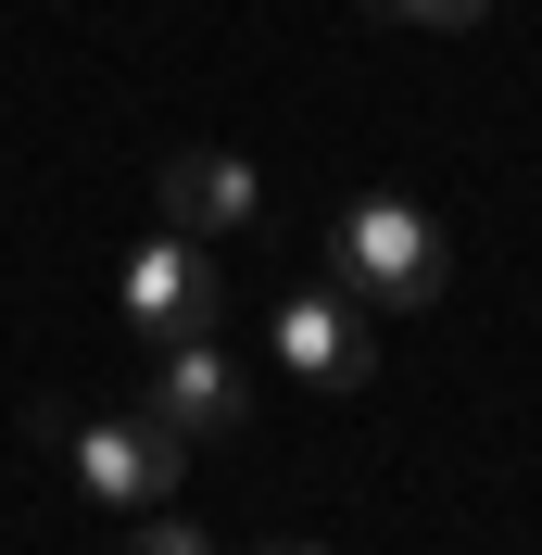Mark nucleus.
Instances as JSON below:
<instances>
[{
    "instance_id": "nucleus-1",
    "label": "nucleus",
    "mask_w": 542,
    "mask_h": 555,
    "mask_svg": "<svg viewBox=\"0 0 542 555\" xmlns=\"http://www.w3.org/2000/svg\"><path fill=\"white\" fill-rule=\"evenodd\" d=\"M328 266H340V304L353 315H429L441 278H454V253H441V228L404 190H378V203H353L328 228Z\"/></svg>"
},
{
    "instance_id": "nucleus-2",
    "label": "nucleus",
    "mask_w": 542,
    "mask_h": 555,
    "mask_svg": "<svg viewBox=\"0 0 542 555\" xmlns=\"http://www.w3.org/2000/svg\"><path fill=\"white\" fill-rule=\"evenodd\" d=\"M114 291H127V315L152 328V341H203L215 315H228V266H215V241H190V228L139 241Z\"/></svg>"
},
{
    "instance_id": "nucleus-3",
    "label": "nucleus",
    "mask_w": 542,
    "mask_h": 555,
    "mask_svg": "<svg viewBox=\"0 0 542 555\" xmlns=\"http://www.w3.org/2000/svg\"><path fill=\"white\" fill-rule=\"evenodd\" d=\"M177 467H190V442H177L165 416L139 404V416H102V429H89V416H76V480H89V505H177Z\"/></svg>"
},
{
    "instance_id": "nucleus-4",
    "label": "nucleus",
    "mask_w": 542,
    "mask_h": 555,
    "mask_svg": "<svg viewBox=\"0 0 542 555\" xmlns=\"http://www.w3.org/2000/svg\"><path fill=\"white\" fill-rule=\"evenodd\" d=\"M278 366L315 391H353L378 366V315H353L340 291H304V304H278Z\"/></svg>"
},
{
    "instance_id": "nucleus-5",
    "label": "nucleus",
    "mask_w": 542,
    "mask_h": 555,
    "mask_svg": "<svg viewBox=\"0 0 542 555\" xmlns=\"http://www.w3.org/2000/svg\"><path fill=\"white\" fill-rule=\"evenodd\" d=\"M152 416H165L177 442H228L240 416H253V391H240V366L215 341H165V366H152Z\"/></svg>"
},
{
    "instance_id": "nucleus-6",
    "label": "nucleus",
    "mask_w": 542,
    "mask_h": 555,
    "mask_svg": "<svg viewBox=\"0 0 542 555\" xmlns=\"http://www.w3.org/2000/svg\"><path fill=\"white\" fill-rule=\"evenodd\" d=\"M253 215H266V177L240 165V152H177L165 165V228L228 241V228H253Z\"/></svg>"
},
{
    "instance_id": "nucleus-7",
    "label": "nucleus",
    "mask_w": 542,
    "mask_h": 555,
    "mask_svg": "<svg viewBox=\"0 0 542 555\" xmlns=\"http://www.w3.org/2000/svg\"><path fill=\"white\" fill-rule=\"evenodd\" d=\"M127 555H215V530H203V518H177V505H139Z\"/></svg>"
},
{
    "instance_id": "nucleus-8",
    "label": "nucleus",
    "mask_w": 542,
    "mask_h": 555,
    "mask_svg": "<svg viewBox=\"0 0 542 555\" xmlns=\"http://www.w3.org/2000/svg\"><path fill=\"white\" fill-rule=\"evenodd\" d=\"M378 13H391V26H441V38H454V26L492 13V0H378Z\"/></svg>"
},
{
    "instance_id": "nucleus-9",
    "label": "nucleus",
    "mask_w": 542,
    "mask_h": 555,
    "mask_svg": "<svg viewBox=\"0 0 542 555\" xmlns=\"http://www.w3.org/2000/svg\"><path fill=\"white\" fill-rule=\"evenodd\" d=\"M253 555H328V543H304V530H291V543H253Z\"/></svg>"
}]
</instances>
